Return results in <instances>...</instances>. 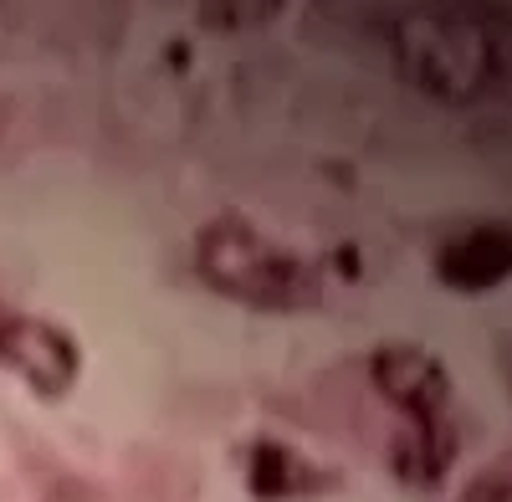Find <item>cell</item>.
<instances>
[{
    "label": "cell",
    "mask_w": 512,
    "mask_h": 502,
    "mask_svg": "<svg viewBox=\"0 0 512 502\" xmlns=\"http://www.w3.org/2000/svg\"><path fill=\"white\" fill-rule=\"evenodd\" d=\"M282 6H200V21L205 26H226V31H236V26H267V16H277Z\"/></svg>",
    "instance_id": "ba28073f"
},
{
    "label": "cell",
    "mask_w": 512,
    "mask_h": 502,
    "mask_svg": "<svg viewBox=\"0 0 512 502\" xmlns=\"http://www.w3.org/2000/svg\"><path fill=\"white\" fill-rule=\"evenodd\" d=\"M461 451V436H456V421H441V426H405L390 446V462H395V477L415 492H436Z\"/></svg>",
    "instance_id": "8992f818"
},
{
    "label": "cell",
    "mask_w": 512,
    "mask_h": 502,
    "mask_svg": "<svg viewBox=\"0 0 512 502\" xmlns=\"http://www.w3.org/2000/svg\"><path fill=\"white\" fill-rule=\"evenodd\" d=\"M0 369H11L41 400H62L82 374V349L62 323L0 303Z\"/></svg>",
    "instance_id": "3957f363"
},
{
    "label": "cell",
    "mask_w": 512,
    "mask_h": 502,
    "mask_svg": "<svg viewBox=\"0 0 512 502\" xmlns=\"http://www.w3.org/2000/svg\"><path fill=\"white\" fill-rule=\"evenodd\" d=\"M195 272L210 292L256 313H308L323 303L318 262L267 236L246 216H216L195 236Z\"/></svg>",
    "instance_id": "6da1fadb"
},
{
    "label": "cell",
    "mask_w": 512,
    "mask_h": 502,
    "mask_svg": "<svg viewBox=\"0 0 512 502\" xmlns=\"http://www.w3.org/2000/svg\"><path fill=\"white\" fill-rule=\"evenodd\" d=\"M400 72L436 103H472L497 77V41L466 16H410L395 26Z\"/></svg>",
    "instance_id": "7a4b0ae2"
},
{
    "label": "cell",
    "mask_w": 512,
    "mask_h": 502,
    "mask_svg": "<svg viewBox=\"0 0 512 502\" xmlns=\"http://www.w3.org/2000/svg\"><path fill=\"white\" fill-rule=\"evenodd\" d=\"M461 502H512V482L502 472H477L472 487L461 492Z\"/></svg>",
    "instance_id": "9c48e42d"
},
{
    "label": "cell",
    "mask_w": 512,
    "mask_h": 502,
    "mask_svg": "<svg viewBox=\"0 0 512 502\" xmlns=\"http://www.w3.org/2000/svg\"><path fill=\"white\" fill-rule=\"evenodd\" d=\"M436 277L451 292H492L512 277V221H477L436 246Z\"/></svg>",
    "instance_id": "5b68a950"
},
{
    "label": "cell",
    "mask_w": 512,
    "mask_h": 502,
    "mask_svg": "<svg viewBox=\"0 0 512 502\" xmlns=\"http://www.w3.org/2000/svg\"><path fill=\"white\" fill-rule=\"evenodd\" d=\"M313 482H318V467L308 456H297L292 446H282V441L246 446V492L256 502H292V497L313 492Z\"/></svg>",
    "instance_id": "52a82bcc"
},
{
    "label": "cell",
    "mask_w": 512,
    "mask_h": 502,
    "mask_svg": "<svg viewBox=\"0 0 512 502\" xmlns=\"http://www.w3.org/2000/svg\"><path fill=\"white\" fill-rule=\"evenodd\" d=\"M369 385L379 390V400H390L405 426H441L451 421V369L420 344L390 339V344H374L369 349Z\"/></svg>",
    "instance_id": "277c9868"
}]
</instances>
